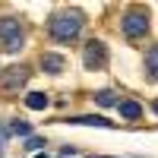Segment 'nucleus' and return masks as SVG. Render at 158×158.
<instances>
[{"label": "nucleus", "mask_w": 158, "mask_h": 158, "mask_svg": "<svg viewBox=\"0 0 158 158\" xmlns=\"http://www.w3.org/2000/svg\"><path fill=\"white\" fill-rule=\"evenodd\" d=\"M82 22H85V19H82V13L67 10V13H57V16L48 22V29H51V35H54L57 41H70V38H76V35H79Z\"/></svg>", "instance_id": "1"}, {"label": "nucleus", "mask_w": 158, "mask_h": 158, "mask_svg": "<svg viewBox=\"0 0 158 158\" xmlns=\"http://www.w3.org/2000/svg\"><path fill=\"white\" fill-rule=\"evenodd\" d=\"M22 25H19V19H13V16H6V19H0V41H3V48L6 51H19L22 48Z\"/></svg>", "instance_id": "2"}, {"label": "nucleus", "mask_w": 158, "mask_h": 158, "mask_svg": "<svg viewBox=\"0 0 158 158\" xmlns=\"http://www.w3.org/2000/svg\"><path fill=\"white\" fill-rule=\"evenodd\" d=\"M25 79H29V70L25 67H10L3 76H0V89H3L6 95H16V92L25 85Z\"/></svg>", "instance_id": "3"}, {"label": "nucleus", "mask_w": 158, "mask_h": 158, "mask_svg": "<svg viewBox=\"0 0 158 158\" xmlns=\"http://www.w3.org/2000/svg\"><path fill=\"white\" fill-rule=\"evenodd\" d=\"M82 60H85V67H89V70H101L104 63H108V48H104L101 41H89V44H85Z\"/></svg>", "instance_id": "4"}, {"label": "nucleus", "mask_w": 158, "mask_h": 158, "mask_svg": "<svg viewBox=\"0 0 158 158\" xmlns=\"http://www.w3.org/2000/svg\"><path fill=\"white\" fill-rule=\"evenodd\" d=\"M123 32L130 38L146 35L149 32V16H146V13H127V16H123Z\"/></svg>", "instance_id": "5"}, {"label": "nucleus", "mask_w": 158, "mask_h": 158, "mask_svg": "<svg viewBox=\"0 0 158 158\" xmlns=\"http://www.w3.org/2000/svg\"><path fill=\"white\" fill-rule=\"evenodd\" d=\"M41 67L48 73H60L63 67H67V60H63L60 54H41Z\"/></svg>", "instance_id": "6"}, {"label": "nucleus", "mask_w": 158, "mask_h": 158, "mask_svg": "<svg viewBox=\"0 0 158 158\" xmlns=\"http://www.w3.org/2000/svg\"><path fill=\"white\" fill-rule=\"evenodd\" d=\"M25 104H29L32 111H44L48 108V95L44 92H29V95H25Z\"/></svg>", "instance_id": "7"}, {"label": "nucleus", "mask_w": 158, "mask_h": 158, "mask_svg": "<svg viewBox=\"0 0 158 158\" xmlns=\"http://www.w3.org/2000/svg\"><path fill=\"white\" fill-rule=\"evenodd\" d=\"M117 108H120V117H127V120H136V117L142 114V108L136 101H117Z\"/></svg>", "instance_id": "8"}, {"label": "nucleus", "mask_w": 158, "mask_h": 158, "mask_svg": "<svg viewBox=\"0 0 158 158\" xmlns=\"http://www.w3.org/2000/svg\"><path fill=\"white\" fill-rule=\"evenodd\" d=\"M70 123H85V127H111V120H104V117H73Z\"/></svg>", "instance_id": "9"}, {"label": "nucleus", "mask_w": 158, "mask_h": 158, "mask_svg": "<svg viewBox=\"0 0 158 158\" xmlns=\"http://www.w3.org/2000/svg\"><path fill=\"white\" fill-rule=\"evenodd\" d=\"M146 67H149V73L158 79V44L149 48V54H146Z\"/></svg>", "instance_id": "10"}, {"label": "nucleus", "mask_w": 158, "mask_h": 158, "mask_svg": "<svg viewBox=\"0 0 158 158\" xmlns=\"http://www.w3.org/2000/svg\"><path fill=\"white\" fill-rule=\"evenodd\" d=\"M95 101H98V104H104V108H111V104H117V92H111V89H101L98 95H95Z\"/></svg>", "instance_id": "11"}, {"label": "nucleus", "mask_w": 158, "mask_h": 158, "mask_svg": "<svg viewBox=\"0 0 158 158\" xmlns=\"http://www.w3.org/2000/svg\"><path fill=\"white\" fill-rule=\"evenodd\" d=\"M10 130H13L16 136H29V133H32V127L25 123V120H13V123H10Z\"/></svg>", "instance_id": "12"}, {"label": "nucleus", "mask_w": 158, "mask_h": 158, "mask_svg": "<svg viewBox=\"0 0 158 158\" xmlns=\"http://www.w3.org/2000/svg\"><path fill=\"white\" fill-rule=\"evenodd\" d=\"M41 146H44L41 139H29V142H25V149H29V152H38V149H41Z\"/></svg>", "instance_id": "13"}, {"label": "nucleus", "mask_w": 158, "mask_h": 158, "mask_svg": "<svg viewBox=\"0 0 158 158\" xmlns=\"http://www.w3.org/2000/svg\"><path fill=\"white\" fill-rule=\"evenodd\" d=\"M35 158H51V155H35Z\"/></svg>", "instance_id": "14"}, {"label": "nucleus", "mask_w": 158, "mask_h": 158, "mask_svg": "<svg viewBox=\"0 0 158 158\" xmlns=\"http://www.w3.org/2000/svg\"><path fill=\"white\" fill-rule=\"evenodd\" d=\"M155 111H158V101H155Z\"/></svg>", "instance_id": "15"}, {"label": "nucleus", "mask_w": 158, "mask_h": 158, "mask_svg": "<svg viewBox=\"0 0 158 158\" xmlns=\"http://www.w3.org/2000/svg\"><path fill=\"white\" fill-rule=\"evenodd\" d=\"M92 158H95V155H92Z\"/></svg>", "instance_id": "16"}]
</instances>
